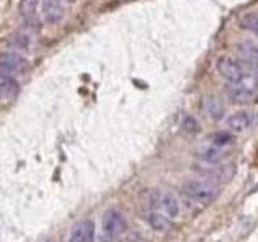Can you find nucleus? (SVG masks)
Returning a JSON list of instances; mask_svg holds the SVG:
<instances>
[{
  "instance_id": "nucleus-1",
  "label": "nucleus",
  "mask_w": 258,
  "mask_h": 242,
  "mask_svg": "<svg viewBox=\"0 0 258 242\" xmlns=\"http://www.w3.org/2000/svg\"><path fill=\"white\" fill-rule=\"evenodd\" d=\"M184 196L200 205H212L220 197V186L212 179L202 177H190L182 183Z\"/></svg>"
},
{
  "instance_id": "nucleus-2",
  "label": "nucleus",
  "mask_w": 258,
  "mask_h": 242,
  "mask_svg": "<svg viewBox=\"0 0 258 242\" xmlns=\"http://www.w3.org/2000/svg\"><path fill=\"white\" fill-rule=\"evenodd\" d=\"M149 205H150V210L161 213L163 216L169 218V220L177 218V215L181 212V205L177 197L173 192L163 191V189H155L150 192Z\"/></svg>"
},
{
  "instance_id": "nucleus-3",
  "label": "nucleus",
  "mask_w": 258,
  "mask_h": 242,
  "mask_svg": "<svg viewBox=\"0 0 258 242\" xmlns=\"http://www.w3.org/2000/svg\"><path fill=\"white\" fill-rule=\"evenodd\" d=\"M216 70L221 75V78L228 81L229 84H236L252 68L248 67L247 70V65L239 62L237 58H234V56H229V55H223L216 60Z\"/></svg>"
},
{
  "instance_id": "nucleus-4",
  "label": "nucleus",
  "mask_w": 258,
  "mask_h": 242,
  "mask_svg": "<svg viewBox=\"0 0 258 242\" xmlns=\"http://www.w3.org/2000/svg\"><path fill=\"white\" fill-rule=\"evenodd\" d=\"M102 229L105 237H113V239H121L123 234L127 229L126 220L121 212L116 208H110L103 213L102 218Z\"/></svg>"
},
{
  "instance_id": "nucleus-5",
  "label": "nucleus",
  "mask_w": 258,
  "mask_h": 242,
  "mask_svg": "<svg viewBox=\"0 0 258 242\" xmlns=\"http://www.w3.org/2000/svg\"><path fill=\"white\" fill-rule=\"evenodd\" d=\"M28 68V62L16 53H5L0 56V78H13Z\"/></svg>"
},
{
  "instance_id": "nucleus-6",
  "label": "nucleus",
  "mask_w": 258,
  "mask_h": 242,
  "mask_svg": "<svg viewBox=\"0 0 258 242\" xmlns=\"http://www.w3.org/2000/svg\"><path fill=\"white\" fill-rule=\"evenodd\" d=\"M94 239H95L94 221L81 220L71 228L68 242H94Z\"/></svg>"
},
{
  "instance_id": "nucleus-7",
  "label": "nucleus",
  "mask_w": 258,
  "mask_h": 242,
  "mask_svg": "<svg viewBox=\"0 0 258 242\" xmlns=\"http://www.w3.org/2000/svg\"><path fill=\"white\" fill-rule=\"evenodd\" d=\"M40 12H42L45 23L56 24L64 16L63 0H40Z\"/></svg>"
},
{
  "instance_id": "nucleus-8",
  "label": "nucleus",
  "mask_w": 258,
  "mask_h": 242,
  "mask_svg": "<svg viewBox=\"0 0 258 242\" xmlns=\"http://www.w3.org/2000/svg\"><path fill=\"white\" fill-rule=\"evenodd\" d=\"M236 48L248 67L258 71V42H255V40H242Z\"/></svg>"
},
{
  "instance_id": "nucleus-9",
  "label": "nucleus",
  "mask_w": 258,
  "mask_h": 242,
  "mask_svg": "<svg viewBox=\"0 0 258 242\" xmlns=\"http://www.w3.org/2000/svg\"><path fill=\"white\" fill-rule=\"evenodd\" d=\"M253 121H255L253 113L237 111V113H234V115H231L228 118L226 125H228V128L231 129L232 133H244L245 129H248L250 126L253 125Z\"/></svg>"
},
{
  "instance_id": "nucleus-10",
  "label": "nucleus",
  "mask_w": 258,
  "mask_h": 242,
  "mask_svg": "<svg viewBox=\"0 0 258 242\" xmlns=\"http://www.w3.org/2000/svg\"><path fill=\"white\" fill-rule=\"evenodd\" d=\"M196 155L202 160L205 161V163H220L223 160V157L226 155V152H223V147H216V145L210 144V145H204V147H200Z\"/></svg>"
},
{
  "instance_id": "nucleus-11",
  "label": "nucleus",
  "mask_w": 258,
  "mask_h": 242,
  "mask_svg": "<svg viewBox=\"0 0 258 242\" xmlns=\"http://www.w3.org/2000/svg\"><path fill=\"white\" fill-rule=\"evenodd\" d=\"M20 94V84L13 78L0 79V102H12Z\"/></svg>"
},
{
  "instance_id": "nucleus-12",
  "label": "nucleus",
  "mask_w": 258,
  "mask_h": 242,
  "mask_svg": "<svg viewBox=\"0 0 258 242\" xmlns=\"http://www.w3.org/2000/svg\"><path fill=\"white\" fill-rule=\"evenodd\" d=\"M202 107H204V111L207 113V115L210 118H213V119H220L223 118L224 115V107H223V103L221 100L218 99V97L215 95H208L204 99V102H202Z\"/></svg>"
},
{
  "instance_id": "nucleus-13",
  "label": "nucleus",
  "mask_w": 258,
  "mask_h": 242,
  "mask_svg": "<svg viewBox=\"0 0 258 242\" xmlns=\"http://www.w3.org/2000/svg\"><path fill=\"white\" fill-rule=\"evenodd\" d=\"M147 221L149 224L152 226L155 231H160V232H165L169 229V223H171V220L166 216H163L161 213L158 212H153V210H150L149 215H147Z\"/></svg>"
},
{
  "instance_id": "nucleus-14",
  "label": "nucleus",
  "mask_w": 258,
  "mask_h": 242,
  "mask_svg": "<svg viewBox=\"0 0 258 242\" xmlns=\"http://www.w3.org/2000/svg\"><path fill=\"white\" fill-rule=\"evenodd\" d=\"M39 0H20V13L24 20H32L37 12Z\"/></svg>"
},
{
  "instance_id": "nucleus-15",
  "label": "nucleus",
  "mask_w": 258,
  "mask_h": 242,
  "mask_svg": "<svg viewBox=\"0 0 258 242\" xmlns=\"http://www.w3.org/2000/svg\"><path fill=\"white\" fill-rule=\"evenodd\" d=\"M240 28L250 31V32H258V15L255 13H247L240 18Z\"/></svg>"
},
{
  "instance_id": "nucleus-16",
  "label": "nucleus",
  "mask_w": 258,
  "mask_h": 242,
  "mask_svg": "<svg viewBox=\"0 0 258 242\" xmlns=\"http://www.w3.org/2000/svg\"><path fill=\"white\" fill-rule=\"evenodd\" d=\"M234 136L231 133H215L212 137H210V144L216 145V147H226V145L232 144Z\"/></svg>"
},
{
  "instance_id": "nucleus-17",
  "label": "nucleus",
  "mask_w": 258,
  "mask_h": 242,
  "mask_svg": "<svg viewBox=\"0 0 258 242\" xmlns=\"http://www.w3.org/2000/svg\"><path fill=\"white\" fill-rule=\"evenodd\" d=\"M182 129L187 134H197L200 131V126H199V121L192 116H185L182 119Z\"/></svg>"
},
{
  "instance_id": "nucleus-18",
  "label": "nucleus",
  "mask_w": 258,
  "mask_h": 242,
  "mask_svg": "<svg viewBox=\"0 0 258 242\" xmlns=\"http://www.w3.org/2000/svg\"><path fill=\"white\" fill-rule=\"evenodd\" d=\"M102 242H121V239H113V237H102Z\"/></svg>"
},
{
  "instance_id": "nucleus-19",
  "label": "nucleus",
  "mask_w": 258,
  "mask_h": 242,
  "mask_svg": "<svg viewBox=\"0 0 258 242\" xmlns=\"http://www.w3.org/2000/svg\"><path fill=\"white\" fill-rule=\"evenodd\" d=\"M256 36H258V32H256Z\"/></svg>"
}]
</instances>
